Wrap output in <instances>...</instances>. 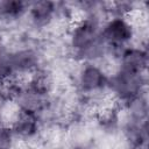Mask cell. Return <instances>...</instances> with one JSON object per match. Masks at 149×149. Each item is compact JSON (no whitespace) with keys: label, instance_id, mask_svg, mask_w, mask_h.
<instances>
[{"label":"cell","instance_id":"6da1fadb","mask_svg":"<svg viewBox=\"0 0 149 149\" xmlns=\"http://www.w3.org/2000/svg\"><path fill=\"white\" fill-rule=\"evenodd\" d=\"M74 83L78 93L86 98L108 90V76L97 63L80 62L74 76Z\"/></svg>","mask_w":149,"mask_h":149},{"label":"cell","instance_id":"7a4b0ae2","mask_svg":"<svg viewBox=\"0 0 149 149\" xmlns=\"http://www.w3.org/2000/svg\"><path fill=\"white\" fill-rule=\"evenodd\" d=\"M135 30L127 17L112 16L106 20L100 29L101 40L113 49H123L128 47L134 38Z\"/></svg>","mask_w":149,"mask_h":149},{"label":"cell","instance_id":"3957f363","mask_svg":"<svg viewBox=\"0 0 149 149\" xmlns=\"http://www.w3.org/2000/svg\"><path fill=\"white\" fill-rule=\"evenodd\" d=\"M148 65V54L143 47H126L119 58H118V69L130 72L143 74L147 71Z\"/></svg>","mask_w":149,"mask_h":149},{"label":"cell","instance_id":"277c9868","mask_svg":"<svg viewBox=\"0 0 149 149\" xmlns=\"http://www.w3.org/2000/svg\"><path fill=\"white\" fill-rule=\"evenodd\" d=\"M10 128L17 140L21 142L30 143L38 137L41 122L37 115L20 112L14 122L10 125Z\"/></svg>","mask_w":149,"mask_h":149},{"label":"cell","instance_id":"5b68a950","mask_svg":"<svg viewBox=\"0 0 149 149\" xmlns=\"http://www.w3.org/2000/svg\"><path fill=\"white\" fill-rule=\"evenodd\" d=\"M57 3L52 1H35L28 3V17L30 24L35 28H48L56 16Z\"/></svg>","mask_w":149,"mask_h":149},{"label":"cell","instance_id":"8992f818","mask_svg":"<svg viewBox=\"0 0 149 149\" xmlns=\"http://www.w3.org/2000/svg\"><path fill=\"white\" fill-rule=\"evenodd\" d=\"M121 112L126 115V122L144 123L148 116V102L146 92L125 101L121 105Z\"/></svg>","mask_w":149,"mask_h":149},{"label":"cell","instance_id":"52a82bcc","mask_svg":"<svg viewBox=\"0 0 149 149\" xmlns=\"http://www.w3.org/2000/svg\"><path fill=\"white\" fill-rule=\"evenodd\" d=\"M15 139L12 128L7 125L0 123V149H13L16 143Z\"/></svg>","mask_w":149,"mask_h":149},{"label":"cell","instance_id":"ba28073f","mask_svg":"<svg viewBox=\"0 0 149 149\" xmlns=\"http://www.w3.org/2000/svg\"><path fill=\"white\" fill-rule=\"evenodd\" d=\"M127 149H147V144H142V146H132V147H128Z\"/></svg>","mask_w":149,"mask_h":149},{"label":"cell","instance_id":"9c48e42d","mask_svg":"<svg viewBox=\"0 0 149 149\" xmlns=\"http://www.w3.org/2000/svg\"><path fill=\"white\" fill-rule=\"evenodd\" d=\"M0 123H1V121H0Z\"/></svg>","mask_w":149,"mask_h":149}]
</instances>
